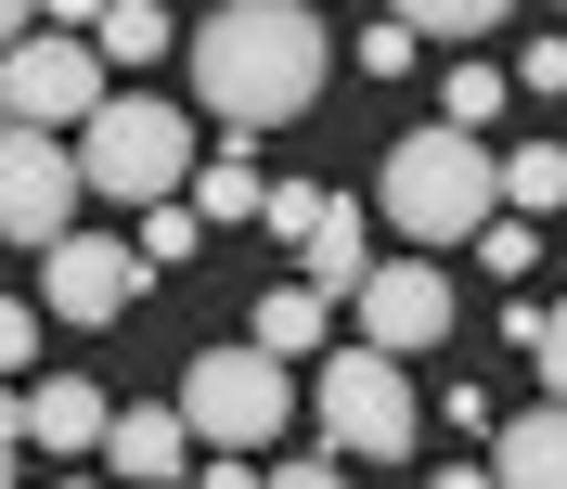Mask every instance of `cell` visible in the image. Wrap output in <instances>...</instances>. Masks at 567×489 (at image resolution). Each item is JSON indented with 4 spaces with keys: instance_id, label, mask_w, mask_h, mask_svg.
Wrapping results in <instances>:
<instances>
[{
    "instance_id": "obj_1",
    "label": "cell",
    "mask_w": 567,
    "mask_h": 489,
    "mask_svg": "<svg viewBox=\"0 0 567 489\" xmlns=\"http://www.w3.org/2000/svg\"><path fill=\"white\" fill-rule=\"evenodd\" d=\"M194 52V104L219 129H271L322 91V13L310 0H219L207 27H181Z\"/></svg>"
},
{
    "instance_id": "obj_2",
    "label": "cell",
    "mask_w": 567,
    "mask_h": 489,
    "mask_svg": "<svg viewBox=\"0 0 567 489\" xmlns=\"http://www.w3.org/2000/svg\"><path fill=\"white\" fill-rule=\"evenodd\" d=\"M503 207V155H491V129H413V142H388V219H400V245H464L477 219Z\"/></svg>"
},
{
    "instance_id": "obj_3",
    "label": "cell",
    "mask_w": 567,
    "mask_h": 489,
    "mask_svg": "<svg viewBox=\"0 0 567 489\" xmlns=\"http://www.w3.org/2000/svg\"><path fill=\"white\" fill-rule=\"evenodd\" d=\"M78 180L116 194V207H155L194 180V116L155 104V91H104V104L78 116Z\"/></svg>"
},
{
    "instance_id": "obj_4",
    "label": "cell",
    "mask_w": 567,
    "mask_h": 489,
    "mask_svg": "<svg viewBox=\"0 0 567 489\" xmlns=\"http://www.w3.org/2000/svg\"><path fill=\"white\" fill-rule=\"evenodd\" d=\"M284 413H297V386H284V361L258 348V335L194 348V374H181V425H194V451H271Z\"/></svg>"
},
{
    "instance_id": "obj_5",
    "label": "cell",
    "mask_w": 567,
    "mask_h": 489,
    "mask_svg": "<svg viewBox=\"0 0 567 489\" xmlns=\"http://www.w3.org/2000/svg\"><path fill=\"white\" fill-rule=\"evenodd\" d=\"M322 438L349 464H400L425 438V413H413V374H400L388 348H336L322 361Z\"/></svg>"
},
{
    "instance_id": "obj_6",
    "label": "cell",
    "mask_w": 567,
    "mask_h": 489,
    "mask_svg": "<svg viewBox=\"0 0 567 489\" xmlns=\"http://www.w3.org/2000/svg\"><path fill=\"white\" fill-rule=\"evenodd\" d=\"M91 104H104V52H91L78 27L0 39V116H13V129H78Z\"/></svg>"
},
{
    "instance_id": "obj_7",
    "label": "cell",
    "mask_w": 567,
    "mask_h": 489,
    "mask_svg": "<svg viewBox=\"0 0 567 489\" xmlns=\"http://www.w3.org/2000/svg\"><path fill=\"white\" fill-rule=\"evenodd\" d=\"M78 194H91V180H78V142H52V129H0V245H52L78 219Z\"/></svg>"
},
{
    "instance_id": "obj_8",
    "label": "cell",
    "mask_w": 567,
    "mask_h": 489,
    "mask_svg": "<svg viewBox=\"0 0 567 489\" xmlns=\"http://www.w3.org/2000/svg\"><path fill=\"white\" fill-rule=\"evenodd\" d=\"M349 296H361V348H388V361H413V348L452 335V271H439V258H374Z\"/></svg>"
},
{
    "instance_id": "obj_9",
    "label": "cell",
    "mask_w": 567,
    "mask_h": 489,
    "mask_svg": "<svg viewBox=\"0 0 567 489\" xmlns=\"http://www.w3.org/2000/svg\"><path fill=\"white\" fill-rule=\"evenodd\" d=\"M39 296H52V322H116L142 296V245H116V232H52L39 245Z\"/></svg>"
},
{
    "instance_id": "obj_10",
    "label": "cell",
    "mask_w": 567,
    "mask_h": 489,
    "mask_svg": "<svg viewBox=\"0 0 567 489\" xmlns=\"http://www.w3.org/2000/svg\"><path fill=\"white\" fill-rule=\"evenodd\" d=\"M104 386L91 374H39L27 399H13V425H27V451H52V464H78V451H104Z\"/></svg>"
},
{
    "instance_id": "obj_11",
    "label": "cell",
    "mask_w": 567,
    "mask_h": 489,
    "mask_svg": "<svg viewBox=\"0 0 567 489\" xmlns=\"http://www.w3.org/2000/svg\"><path fill=\"white\" fill-rule=\"evenodd\" d=\"M491 477L503 489H567V399H555V386H542V413L491 425Z\"/></svg>"
},
{
    "instance_id": "obj_12",
    "label": "cell",
    "mask_w": 567,
    "mask_h": 489,
    "mask_svg": "<svg viewBox=\"0 0 567 489\" xmlns=\"http://www.w3.org/2000/svg\"><path fill=\"white\" fill-rule=\"evenodd\" d=\"M91 464H116V477H194V425L181 413H104V451Z\"/></svg>"
},
{
    "instance_id": "obj_13",
    "label": "cell",
    "mask_w": 567,
    "mask_h": 489,
    "mask_svg": "<svg viewBox=\"0 0 567 489\" xmlns=\"http://www.w3.org/2000/svg\"><path fill=\"white\" fill-rule=\"evenodd\" d=\"M297 258H310V283H322V296H349V283L374 271V245H361V207H349V194H322V219L297 232Z\"/></svg>"
},
{
    "instance_id": "obj_14",
    "label": "cell",
    "mask_w": 567,
    "mask_h": 489,
    "mask_svg": "<svg viewBox=\"0 0 567 489\" xmlns=\"http://www.w3.org/2000/svg\"><path fill=\"white\" fill-rule=\"evenodd\" d=\"M322 322H336V296H322V283H284V296H258V322H246V335H258V348H322Z\"/></svg>"
},
{
    "instance_id": "obj_15",
    "label": "cell",
    "mask_w": 567,
    "mask_h": 489,
    "mask_svg": "<svg viewBox=\"0 0 567 489\" xmlns=\"http://www.w3.org/2000/svg\"><path fill=\"white\" fill-rule=\"evenodd\" d=\"M91 52H104V65H155V52H181V27L155 13V0H104V27H91Z\"/></svg>"
},
{
    "instance_id": "obj_16",
    "label": "cell",
    "mask_w": 567,
    "mask_h": 489,
    "mask_svg": "<svg viewBox=\"0 0 567 489\" xmlns=\"http://www.w3.org/2000/svg\"><path fill=\"white\" fill-rule=\"evenodd\" d=\"M503 207H529V219L567 207V155L555 142H516V155H503Z\"/></svg>"
},
{
    "instance_id": "obj_17",
    "label": "cell",
    "mask_w": 567,
    "mask_h": 489,
    "mask_svg": "<svg viewBox=\"0 0 567 489\" xmlns=\"http://www.w3.org/2000/svg\"><path fill=\"white\" fill-rule=\"evenodd\" d=\"M181 258H207V219L181 207V194H155L142 207V271H181Z\"/></svg>"
},
{
    "instance_id": "obj_18",
    "label": "cell",
    "mask_w": 567,
    "mask_h": 489,
    "mask_svg": "<svg viewBox=\"0 0 567 489\" xmlns=\"http://www.w3.org/2000/svg\"><path fill=\"white\" fill-rule=\"evenodd\" d=\"M400 27L413 39H477V27H503V13H516V0H388Z\"/></svg>"
},
{
    "instance_id": "obj_19",
    "label": "cell",
    "mask_w": 567,
    "mask_h": 489,
    "mask_svg": "<svg viewBox=\"0 0 567 489\" xmlns=\"http://www.w3.org/2000/svg\"><path fill=\"white\" fill-rule=\"evenodd\" d=\"M464 245H477V258H491V271L516 283V271H529V258H542V219H529V207H491V219H477V232H464Z\"/></svg>"
},
{
    "instance_id": "obj_20",
    "label": "cell",
    "mask_w": 567,
    "mask_h": 489,
    "mask_svg": "<svg viewBox=\"0 0 567 489\" xmlns=\"http://www.w3.org/2000/svg\"><path fill=\"white\" fill-rule=\"evenodd\" d=\"M194 219H258V168L246 155H207L194 168Z\"/></svg>"
},
{
    "instance_id": "obj_21",
    "label": "cell",
    "mask_w": 567,
    "mask_h": 489,
    "mask_svg": "<svg viewBox=\"0 0 567 489\" xmlns=\"http://www.w3.org/2000/svg\"><path fill=\"white\" fill-rule=\"evenodd\" d=\"M503 91H516L503 65H452V91H439V116H452V129H491V116H503Z\"/></svg>"
},
{
    "instance_id": "obj_22",
    "label": "cell",
    "mask_w": 567,
    "mask_h": 489,
    "mask_svg": "<svg viewBox=\"0 0 567 489\" xmlns=\"http://www.w3.org/2000/svg\"><path fill=\"white\" fill-rule=\"evenodd\" d=\"M310 219H322V180H258V232L271 245H297Z\"/></svg>"
},
{
    "instance_id": "obj_23",
    "label": "cell",
    "mask_w": 567,
    "mask_h": 489,
    "mask_svg": "<svg viewBox=\"0 0 567 489\" xmlns=\"http://www.w3.org/2000/svg\"><path fill=\"white\" fill-rule=\"evenodd\" d=\"M413 52H425V39L400 27V13H374V27H361V77H413Z\"/></svg>"
},
{
    "instance_id": "obj_24",
    "label": "cell",
    "mask_w": 567,
    "mask_h": 489,
    "mask_svg": "<svg viewBox=\"0 0 567 489\" xmlns=\"http://www.w3.org/2000/svg\"><path fill=\"white\" fill-rule=\"evenodd\" d=\"M516 348H529V361H542V386H555V399H567V310H542L529 335H516Z\"/></svg>"
},
{
    "instance_id": "obj_25",
    "label": "cell",
    "mask_w": 567,
    "mask_h": 489,
    "mask_svg": "<svg viewBox=\"0 0 567 489\" xmlns=\"http://www.w3.org/2000/svg\"><path fill=\"white\" fill-rule=\"evenodd\" d=\"M27 361H39V310H27V296H0V374H27Z\"/></svg>"
},
{
    "instance_id": "obj_26",
    "label": "cell",
    "mask_w": 567,
    "mask_h": 489,
    "mask_svg": "<svg viewBox=\"0 0 567 489\" xmlns=\"http://www.w3.org/2000/svg\"><path fill=\"white\" fill-rule=\"evenodd\" d=\"M516 91H567V39H529L516 52Z\"/></svg>"
},
{
    "instance_id": "obj_27",
    "label": "cell",
    "mask_w": 567,
    "mask_h": 489,
    "mask_svg": "<svg viewBox=\"0 0 567 489\" xmlns=\"http://www.w3.org/2000/svg\"><path fill=\"white\" fill-rule=\"evenodd\" d=\"M271 477H284V489H336V477H349V451H284Z\"/></svg>"
},
{
    "instance_id": "obj_28",
    "label": "cell",
    "mask_w": 567,
    "mask_h": 489,
    "mask_svg": "<svg viewBox=\"0 0 567 489\" xmlns=\"http://www.w3.org/2000/svg\"><path fill=\"white\" fill-rule=\"evenodd\" d=\"M39 27H104V0H39Z\"/></svg>"
},
{
    "instance_id": "obj_29",
    "label": "cell",
    "mask_w": 567,
    "mask_h": 489,
    "mask_svg": "<svg viewBox=\"0 0 567 489\" xmlns=\"http://www.w3.org/2000/svg\"><path fill=\"white\" fill-rule=\"evenodd\" d=\"M39 27V0H0V39H27Z\"/></svg>"
},
{
    "instance_id": "obj_30",
    "label": "cell",
    "mask_w": 567,
    "mask_h": 489,
    "mask_svg": "<svg viewBox=\"0 0 567 489\" xmlns=\"http://www.w3.org/2000/svg\"><path fill=\"white\" fill-rule=\"evenodd\" d=\"M0 438H27V425H13V374H0Z\"/></svg>"
},
{
    "instance_id": "obj_31",
    "label": "cell",
    "mask_w": 567,
    "mask_h": 489,
    "mask_svg": "<svg viewBox=\"0 0 567 489\" xmlns=\"http://www.w3.org/2000/svg\"><path fill=\"white\" fill-rule=\"evenodd\" d=\"M13 451H27V438H0V489H13Z\"/></svg>"
},
{
    "instance_id": "obj_32",
    "label": "cell",
    "mask_w": 567,
    "mask_h": 489,
    "mask_svg": "<svg viewBox=\"0 0 567 489\" xmlns=\"http://www.w3.org/2000/svg\"><path fill=\"white\" fill-rule=\"evenodd\" d=\"M0 129H13V116H0Z\"/></svg>"
},
{
    "instance_id": "obj_33",
    "label": "cell",
    "mask_w": 567,
    "mask_h": 489,
    "mask_svg": "<svg viewBox=\"0 0 567 489\" xmlns=\"http://www.w3.org/2000/svg\"><path fill=\"white\" fill-rule=\"evenodd\" d=\"M555 13H567V0H555Z\"/></svg>"
},
{
    "instance_id": "obj_34",
    "label": "cell",
    "mask_w": 567,
    "mask_h": 489,
    "mask_svg": "<svg viewBox=\"0 0 567 489\" xmlns=\"http://www.w3.org/2000/svg\"><path fill=\"white\" fill-rule=\"evenodd\" d=\"M555 219H567V207H555Z\"/></svg>"
}]
</instances>
